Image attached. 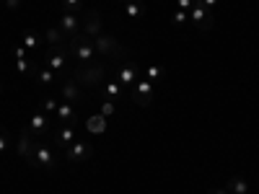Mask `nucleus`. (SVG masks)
Here are the masks:
<instances>
[{"label": "nucleus", "instance_id": "obj_1", "mask_svg": "<svg viewBox=\"0 0 259 194\" xmlns=\"http://www.w3.org/2000/svg\"><path fill=\"white\" fill-rule=\"evenodd\" d=\"M104 65L99 62H91V65H80V68L73 70V80L80 85V88H99V85L104 83Z\"/></svg>", "mask_w": 259, "mask_h": 194}, {"label": "nucleus", "instance_id": "obj_35", "mask_svg": "<svg viewBox=\"0 0 259 194\" xmlns=\"http://www.w3.org/2000/svg\"><path fill=\"white\" fill-rule=\"evenodd\" d=\"M0 3H8V0H0Z\"/></svg>", "mask_w": 259, "mask_h": 194}, {"label": "nucleus", "instance_id": "obj_29", "mask_svg": "<svg viewBox=\"0 0 259 194\" xmlns=\"http://www.w3.org/2000/svg\"><path fill=\"white\" fill-rule=\"evenodd\" d=\"M8 142H11V137H8V129L0 127V156H3L6 150H8Z\"/></svg>", "mask_w": 259, "mask_h": 194}, {"label": "nucleus", "instance_id": "obj_10", "mask_svg": "<svg viewBox=\"0 0 259 194\" xmlns=\"http://www.w3.org/2000/svg\"><path fill=\"white\" fill-rule=\"evenodd\" d=\"M94 156V148L91 142H83V140H75L68 150H65V158H68L70 163H80V161H89Z\"/></svg>", "mask_w": 259, "mask_h": 194}, {"label": "nucleus", "instance_id": "obj_26", "mask_svg": "<svg viewBox=\"0 0 259 194\" xmlns=\"http://www.w3.org/2000/svg\"><path fill=\"white\" fill-rule=\"evenodd\" d=\"M171 21H174V26H184L187 24V21H189V13L187 11H174V13H171Z\"/></svg>", "mask_w": 259, "mask_h": 194}, {"label": "nucleus", "instance_id": "obj_12", "mask_svg": "<svg viewBox=\"0 0 259 194\" xmlns=\"http://www.w3.org/2000/svg\"><path fill=\"white\" fill-rule=\"evenodd\" d=\"M26 127L31 129V135H34L36 140H41V137H47V132H50V117H47L45 112H36V114L29 119Z\"/></svg>", "mask_w": 259, "mask_h": 194}, {"label": "nucleus", "instance_id": "obj_21", "mask_svg": "<svg viewBox=\"0 0 259 194\" xmlns=\"http://www.w3.org/2000/svg\"><path fill=\"white\" fill-rule=\"evenodd\" d=\"M41 41H45V39H41L34 29H26V31H24V47H26V50L39 52V44H41Z\"/></svg>", "mask_w": 259, "mask_h": 194}, {"label": "nucleus", "instance_id": "obj_19", "mask_svg": "<svg viewBox=\"0 0 259 194\" xmlns=\"http://www.w3.org/2000/svg\"><path fill=\"white\" fill-rule=\"evenodd\" d=\"M226 189H228L231 194H249V181H246L244 176H231V179L226 181Z\"/></svg>", "mask_w": 259, "mask_h": 194}, {"label": "nucleus", "instance_id": "obj_23", "mask_svg": "<svg viewBox=\"0 0 259 194\" xmlns=\"http://www.w3.org/2000/svg\"><path fill=\"white\" fill-rule=\"evenodd\" d=\"M124 13L130 18H143L145 8H143V3H138V0H127V3H124Z\"/></svg>", "mask_w": 259, "mask_h": 194}, {"label": "nucleus", "instance_id": "obj_4", "mask_svg": "<svg viewBox=\"0 0 259 194\" xmlns=\"http://www.w3.org/2000/svg\"><path fill=\"white\" fill-rule=\"evenodd\" d=\"M94 50L101 57H127V50L119 44L112 34H104V31L94 39Z\"/></svg>", "mask_w": 259, "mask_h": 194}, {"label": "nucleus", "instance_id": "obj_24", "mask_svg": "<svg viewBox=\"0 0 259 194\" xmlns=\"http://www.w3.org/2000/svg\"><path fill=\"white\" fill-rule=\"evenodd\" d=\"M163 68H158V65H148L145 68V80H150V83H158V80H163Z\"/></svg>", "mask_w": 259, "mask_h": 194}, {"label": "nucleus", "instance_id": "obj_11", "mask_svg": "<svg viewBox=\"0 0 259 194\" xmlns=\"http://www.w3.org/2000/svg\"><path fill=\"white\" fill-rule=\"evenodd\" d=\"M52 142L62 150H68L75 142V124H60L55 132H52Z\"/></svg>", "mask_w": 259, "mask_h": 194}, {"label": "nucleus", "instance_id": "obj_27", "mask_svg": "<svg viewBox=\"0 0 259 194\" xmlns=\"http://www.w3.org/2000/svg\"><path fill=\"white\" fill-rule=\"evenodd\" d=\"M83 0H62V6H65V11H70V13H80L83 16Z\"/></svg>", "mask_w": 259, "mask_h": 194}, {"label": "nucleus", "instance_id": "obj_31", "mask_svg": "<svg viewBox=\"0 0 259 194\" xmlns=\"http://www.w3.org/2000/svg\"><path fill=\"white\" fill-rule=\"evenodd\" d=\"M205 194H231V191H228L226 186H215V189H207Z\"/></svg>", "mask_w": 259, "mask_h": 194}, {"label": "nucleus", "instance_id": "obj_15", "mask_svg": "<svg viewBox=\"0 0 259 194\" xmlns=\"http://www.w3.org/2000/svg\"><path fill=\"white\" fill-rule=\"evenodd\" d=\"M114 80H119L124 88L130 91L135 85V80H138V68H135V65H122V68L114 73Z\"/></svg>", "mask_w": 259, "mask_h": 194}, {"label": "nucleus", "instance_id": "obj_2", "mask_svg": "<svg viewBox=\"0 0 259 194\" xmlns=\"http://www.w3.org/2000/svg\"><path fill=\"white\" fill-rule=\"evenodd\" d=\"M68 52H70V57H75L80 65H91V62H94V57H96V50H94V39L83 36V34L73 36V39L68 41Z\"/></svg>", "mask_w": 259, "mask_h": 194}, {"label": "nucleus", "instance_id": "obj_5", "mask_svg": "<svg viewBox=\"0 0 259 194\" xmlns=\"http://www.w3.org/2000/svg\"><path fill=\"white\" fill-rule=\"evenodd\" d=\"M29 161V166H34V168H55L57 166V158H55V153H52V148L47 145V142H41V140H36V145H34V153L26 158Z\"/></svg>", "mask_w": 259, "mask_h": 194}, {"label": "nucleus", "instance_id": "obj_36", "mask_svg": "<svg viewBox=\"0 0 259 194\" xmlns=\"http://www.w3.org/2000/svg\"><path fill=\"white\" fill-rule=\"evenodd\" d=\"M122 3H127V0H122Z\"/></svg>", "mask_w": 259, "mask_h": 194}, {"label": "nucleus", "instance_id": "obj_16", "mask_svg": "<svg viewBox=\"0 0 259 194\" xmlns=\"http://www.w3.org/2000/svg\"><path fill=\"white\" fill-rule=\"evenodd\" d=\"M55 117H57V122H60V124H75V119H78L75 104H68V101H62V104L57 106Z\"/></svg>", "mask_w": 259, "mask_h": 194}, {"label": "nucleus", "instance_id": "obj_7", "mask_svg": "<svg viewBox=\"0 0 259 194\" xmlns=\"http://www.w3.org/2000/svg\"><path fill=\"white\" fill-rule=\"evenodd\" d=\"M60 31L68 36V41L73 39V36H78L80 34V29H83V21H80V13H70V11H65L62 16H60Z\"/></svg>", "mask_w": 259, "mask_h": 194}, {"label": "nucleus", "instance_id": "obj_3", "mask_svg": "<svg viewBox=\"0 0 259 194\" xmlns=\"http://www.w3.org/2000/svg\"><path fill=\"white\" fill-rule=\"evenodd\" d=\"M45 57H47V68L55 75H65V73H68V57H70L68 41H65V44H57V47H47Z\"/></svg>", "mask_w": 259, "mask_h": 194}, {"label": "nucleus", "instance_id": "obj_28", "mask_svg": "<svg viewBox=\"0 0 259 194\" xmlns=\"http://www.w3.org/2000/svg\"><path fill=\"white\" fill-rule=\"evenodd\" d=\"M114 112H117L114 101H104V104H101V112H99V114H104L106 119H109V117H114Z\"/></svg>", "mask_w": 259, "mask_h": 194}, {"label": "nucleus", "instance_id": "obj_32", "mask_svg": "<svg viewBox=\"0 0 259 194\" xmlns=\"http://www.w3.org/2000/svg\"><path fill=\"white\" fill-rule=\"evenodd\" d=\"M200 3H202V6L207 8V11H212L215 6H218V0H200Z\"/></svg>", "mask_w": 259, "mask_h": 194}, {"label": "nucleus", "instance_id": "obj_30", "mask_svg": "<svg viewBox=\"0 0 259 194\" xmlns=\"http://www.w3.org/2000/svg\"><path fill=\"white\" fill-rule=\"evenodd\" d=\"M192 6H194V0H177V8H179V11H187V13H189Z\"/></svg>", "mask_w": 259, "mask_h": 194}, {"label": "nucleus", "instance_id": "obj_22", "mask_svg": "<svg viewBox=\"0 0 259 194\" xmlns=\"http://www.w3.org/2000/svg\"><path fill=\"white\" fill-rule=\"evenodd\" d=\"M55 78H57V75H55L50 68H39V70L34 73V80H36L39 85H52V83H55Z\"/></svg>", "mask_w": 259, "mask_h": 194}, {"label": "nucleus", "instance_id": "obj_25", "mask_svg": "<svg viewBox=\"0 0 259 194\" xmlns=\"http://www.w3.org/2000/svg\"><path fill=\"white\" fill-rule=\"evenodd\" d=\"M57 106H60V101L47 96V99H41V104H39V112H45V114L50 117V114H55V112H57Z\"/></svg>", "mask_w": 259, "mask_h": 194}, {"label": "nucleus", "instance_id": "obj_14", "mask_svg": "<svg viewBox=\"0 0 259 194\" xmlns=\"http://www.w3.org/2000/svg\"><path fill=\"white\" fill-rule=\"evenodd\" d=\"M60 91H62V99L68 101V104H80V101H83V88H80V85H78L73 78L62 80Z\"/></svg>", "mask_w": 259, "mask_h": 194}, {"label": "nucleus", "instance_id": "obj_9", "mask_svg": "<svg viewBox=\"0 0 259 194\" xmlns=\"http://www.w3.org/2000/svg\"><path fill=\"white\" fill-rule=\"evenodd\" d=\"M83 36H89V39H96L101 34V16L96 8H89V11H83V29H80Z\"/></svg>", "mask_w": 259, "mask_h": 194}, {"label": "nucleus", "instance_id": "obj_6", "mask_svg": "<svg viewBox=\"0 0 259 194\" xmlns=\"http://www.w3.org/2000/svg\"><path fill=\"white\" fill-rule=\"evenodd\" d=\"M189 21L194 26H197L200 31H210L212 26H215V16H212V11H207L200 0H194V6H192V11H189Z\"/></svg>", "mask_w": 259, "mask_h": 194}, {"label": "nucleus", "instance_id": "obj_17", "mask_svg": "<svg viewBox=\"0 0 259 194\" xmlns=\"http://www.w3.org/2000/svg\"><path fill=\"white\" fill-rule=\"evenodd\" d=\"M124 93H127V88L119 83V80H114V78H109L104 83V99H109V101H119V99H124Z\"/></svg>", "mask_w": 259, "mask_h": 194}, {"label": "nucleus", "instance_id": "obj_13", "mask_svg": "<svg viewBox=\"0 0 259 194\" xmlns=\"http://www.w3.org/2000/svg\"><path fill=\"white\" fill-rule=\"evenodd\" d=\"M34 145H36V137L31 135L29 127H24V129H21V135H18V148H16L18 158H29L34 153Z\"/></svg>", "mask_w": 259, "mask_h": 194}, {"label": "nucleus", "instance_id": "obj_8", "mask_svg": "<svg viewBox=\"0 0 259 194\" xmlns=\"http://www.w3.org/2000/svg\"><path fill=\"white\" fill-rule=\"evenodd\" d=\"M130 99L138 106H150V101H153V83L150 80H135V85L130 88Z\"/></svg>", "mask_w": 259, "mask_h": 194}, {"label": "nucleus", "instance_id": "obj_20", "mask_svg": "<svg viewBox=\"0 0 259 194\" xmlns=\"http://www.w3.org/2000/svg\"><path fill=\"white\" fill-rule=\"evenodd\" d=\"M106 119L104 114H94V117H89V122H85V127H89V132H96V135H101L104 129H106Z\"/></svg>", "mask_w": 259, "mask_h": 194}, {"label": "nucleus", "instance_id": "obj_33", "mask_svg": "<svg viewBox=\"0 0 259 194\" xmlns=\"http://www.w3.org/2000/svg\"><path fill=\"white\" fill-rule=\"evenodd\" d=\"M6 6H8V8H11V11H16V8H18V6H21V0H8V3H6Z\"/></svg>", "mask_w": 259, "mask_h": 194}, {"label": "nucleus", "instance_id": "obj_18", "mask_svg": "<svg viewBox=\"0 0 259 194\" xmlns=\"http://www.w3.org/2000/svg\"><path fill=\"white\" fill-rule=\"evenodd\" d=\"M41 39L47 41V47H57V44H65V41H68V36H65V34L60 31V26H50Z\"/></svg>", "mask_w": 259, "mask_h": 194}, {"label": "nucleus", "instance_id": "obj_34", "mask_svg": "<svg viewBox=\"0 0 259 194\" xmlns=\"http://www.w3.org/2000/svg\"><path fill=\"white\" fill-rule=\"evenodd\" d=\"M0 93H3V80H0Z\"/></svg>", "mask_w": 259, "mask_h": 194}]
</instances>
